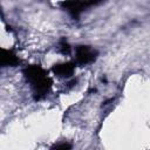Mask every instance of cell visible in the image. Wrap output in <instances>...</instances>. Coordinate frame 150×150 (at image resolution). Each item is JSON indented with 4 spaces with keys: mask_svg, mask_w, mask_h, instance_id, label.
<instances>
[{
    "mask_svg": "<svg viewBox=\"0 0 150 150\" xmlns=\"http://www.w3.org/2000/svg\"><path fill=\"white\" fill-rule=\"evenodd\" d=\"M23 75L33 90L34 100L40 101L45 98L52 86V80L47 71L39 64H30L23 69Z\"/></svg>",
    "mask_w": 150,
    "mask_h": 150,
    "instance_id": "1",
    "label": "cell"
},
{
    "mask_svg": "<svg viewBox=\"0 0 150 150\" xmlns=\"http://www.w3.org/2000/svg\"><path fill=\"white\" fill-rule=\"evenodd\" d=\"M97 57V50L90 46L80 45L75 48V63L79 66H86L94 62Z\"/></svg>",
    "mask_w": 150,
    "mask_h": 150,
    "instance_id": "2",
    "label": "cell"
},
{
    "mask_svg": "<svg viewBox=\"0 0 150 150\" xmlns=\"http://www.w3.org/2000/svg\"><path fill=\"white\" fill-rule=\"evenodd\" d=\"M96 4L98 2L97 1H66V2H61V6L66 8V11L70 14L73 19H79L80 14L83 11H86L91 6H95Z\"/></svg>",
    "mask_w": 150,
    "mask_h": 150,
    "instance_id": "3",
    "label": "cell"
},
{
    "mask_svg": "<svg viewBox=\"0 0 150 150\" xmlns=\"http://www.w3.org/2000/svg\"><path fill=\"white\" fill-rule=\"evenodd\" d=\"M75 62L73 61H68V62H63V63H57L54 64L52 70L54 71L55 75L60 76V77H64V79H69L73 76L74 70H75Z\"/></svg>",
    "mask_w": 150,
    "mask_h": 150,
    "instance_id": "4",
    "label": "cell"
},
{
    "mask_svg": "<svg viewBox=\"0 0 150 150\" xmlns=\"http://www.w3.org/2000/svg\"><path fill=\"white\" fill-rule=\"evenodd\" d=\"M20 63V59L12 49H1V66L2 67H16Z\"/></svg>",
    "mask_w": 150,
    "mask_h": 150,
    "instance_id": "5",
    "label": "cell"
},
{
    "mask_svg": "<svg viewBox=\"0 0 150 150\" xmlns=\"http://www.w3.org/2000/svg\"><path fill=\"white\" fill-rule=\"evenodd\" d=\"M59 50H60V53L63 54V55H68V54H70L71 47H70V45L67 42L66 39H62V40L59 42Z\"/></svg>",
    "mask_w": 150,
    "mask_h": 150,
    "instance_id": "6",
    "label": "cell"
},
{
    "mask_svg": "<svg viewBox=\"0 0 150 150\" xmlns=\"http://www.w3.org/2000/svg\"><path fill=\"white\" fill-rule=\"evenodd\" d=\"M50 150H71V145L68 142H61V143L54 144Z\"/></svg>",
    "mask_w": 150,
    "mask_h": 150,
    "instance_id": "7",
    "label": "cell"
}]
</instances>
